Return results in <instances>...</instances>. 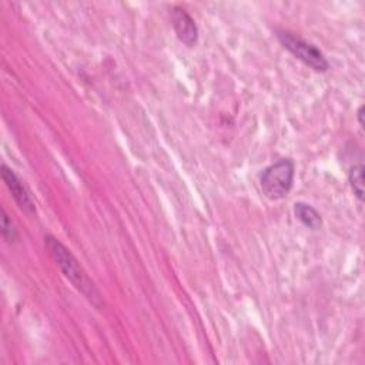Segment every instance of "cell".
<instances>
[{
  "instance_id": "cell-8",
  "label": "cell",
  "mask_w": 365,
  "mask_h": 365,
  "mask_svg": "<svg viewBox=\"0 0 365 365\" xmlns=\"http://www.w3.org/2000/svg\"><path fill=\"white\" fill-rule=\"evenodd\" d=\"M1 235L9 242H14L19 238L17 230H16L14 224L11 222V220L9 218L4 208H1Z\"/></svg>"
},
{
  "instance_id": "cell-5",
  "label": "cell",
  "mask_w": 365,
  "mask_h": 365,
  "mask_svg": "<svg viewBox=\"0 0 365 365\" xmlns=\"http://www.w3.org/2000/svg\"><path fill=\"white\" fill-rule=\"evenodd\" d=\"M1 177H3L7 188L13 194L17 205L26 212H34L36 208H34V202H33L30 194L27 192V190L24 188V185L21 184L19 177L13 173V170L9 168L6 164L1 165Z\"/></svg>"
},
{
  "instance_id": "cell-4",
  "label": "cell",
  "mask_w": 365,
  "mask_h": 365,
  "mask_svg": "<svg viewBox=\"0 0 365 365\" xmlns=\"http://www.w3.org/2000/svg\"><path fill=\"white\" fill-rule=\"evenodd\" d=\"M171 21L177 37L188 47H192L198 40V29L194 19L181 7L171 10Z\"/></svg>"
},
{
  "instance_id": "cell-9",
  "label": "cell",
  "mask_w": 365,
  "mask_h": 365,
  "mask_svg": "<svg viewBox=\"0 0 365 365\" xmlns=\"http://www.w3.org/2000/svg\"><path fill=\"white\" fill-rule=\"evenodd\" d=\"M364 110H365V107H364V104H362V106H359V108H358V111H356V117H358V123H359L361 128H364V127H365V121H364Z\"/></svg>"
},
{
  "instance_id": "cell-3",
  "label": "cell",
  "mask_w": 365,
  "mask_h": 365,
  "mask_svg": "<svg viewBox=\"0 0 365 365\" xmlns=\"http://www.w3.org/2000/svg\"><path fill=\"white\" fill-rule=\"evenodd\" d=\"M277 37H278L279 43L291 54H294L304 64L309 66L312 70H315V71H327L328 70L329 64H328L325 56L312 43H308L304 38H301L289 31H285V30H278Z\"/></svg>"
},
{
  "instance_id": "cell-7",
  "label": "cell",
  "mask_w": 365,
  "mask_h": 365,
  "mask_svg": "<svg viewBox=\"0 0 365 365\" xmlns=\"http://www.w3.org/2000/svg\"><path fill=\"white\" fill-rule=\"evenodd\" d=\"M349 184L359 201H364V165L358 164L349 170Z\"/></svg>"
},
{
  "instance_id": "cell-1",
  "label": "cell",
  "mask_w": 365,
  "mask_h": 365,
  "mask_svg": "<svg viewBox=\"0 0 365 365\" xmlns=\"http://www.w3.org/2000/svg\"><path fill=\"white\" fill-rule=\"evenodd\" d=\"M46 247L50 252V255L53 257V259L56 261V264L60 267L61 272L64 274V277L96 307L101 305L100 301V294L96 289L93 281L87 277L86 271L83 269V267L80 265V262L76 259V257L70 252V250H67L57 238H54L53 235H46L44 238Z\"/></svg>"
},
{
  "instance_id": "cell-6",
  "label": "cell",
  "mask_w": 365,
  "mask_h": 365,
  "mask_svg": "<svg viewBox=\"0 0 365 365\" xmlns=\"http://www.w3.org/2000/svg\"><path fill=\"white\" fill-rule=\"evenodd\" d=\"M295 217L309 230H319L322 225V218L319 212L305 202H297L294 207Z\"/></svg>"
},
{
  "instance_id": "cell-2",
  "label": "cell",
  "mask_w": 365,
  "mask_h": 365,
  "mask_svg": "<svg viewBox=\"0 0 365 365\" xmlns=\"http://www.w3.org/2000/svg\"><path fill=\"white\" fill-rule=\"evenodd\" d=\"M294 171L295 165L291 158H282L267 167L259 178L264 195L269 200L284 198L292 187Z\"/></svg>"
}]
</instances>
